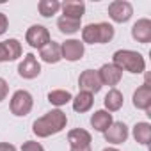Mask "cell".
<instances>
[{
    "instance_id": "6da1fadb",
    "label": "cell",
    "mask_w": 151,
    "mask_h": 151,
    "mask_svg": "<svg viewBox=\"0 0 151 151\" xmlns=\"http://www.w3.org/2000/svg\"><path fill=\"white\" fill-rule=\"evenodd\" d=\"M66 124H68V116L60 109H53L32 123V132L39 139H46L50 135L60 133L66 128Z\"/></svg>"
},
{
    "instance_id": "7a4b0ae2",
    "label": "cell",
    "mask_w": 151,
    "mask_h": 151,
    "mask_svg": "<svg viewBox=\"0 0 151 151\" xmlns=\"http://www.w3.org/2000/svg\"><path fill=\"white\" fill-rule=\"evenodd\" d=\"M112 64L117 66L121 71H128L133 75L146 71V60L135 50H117L112 55Z\"/></svg>"
},
{
    "instance_id": "3957f363",
    "label": "cell",
    "mask_w": 151,
    "mask_h": 151,
    "mask_svg": "<svg viewBox=\"0 0 151 151\" xmlns=\"http://www.w3.org/2000/svg\"><path fill=\"white\" fill-rule=\"evenodd\" d=\"M114 27L107 22L89 23L82 29V43L86 45H105L114 37Z\"/></svg>"
},
{
    "instance_id": "277c9868",
    "label": "cell",
    "mask_w": 151,
    "mask_h": 151,
    "mask_svg": "<svg viewBox=\"0 0 151 151\" xmlns=\"http://www.w3.org/2000/svg\"><path fill=\"white\" fill-rule=\"evenodd\" d=\"M32 107H34V98H32V94H30L29 91H25V89L16 91V93L13 94V98H11V103H9L11 112H13L14 116H18V117H23V116L30 114Z\"/></svg>"
},
{
    "instance_id": "5b68a950",
    "label": "cell",
    "mask_w": 151,
    "mask_h": 151,
    "mask_svg": "<svg viewBox=\"0 0 151 151\" xmlns=\"http://www.w3.org/2000/svg\"><path fill=\"white\" fill-rule=\"evenodd\" d=\"M109 16L116 23H126L133 16V6L126 0H114L109 4Z\"/></svg>"
},
{
    "instance_id": "8992f818",
    "label": "cell",
    "mask_w": 151,
    "mask_h": 151,
    "mask_svg": "<svg viewBox=\"0 0 151 151\" xmlns=\"http://www.w3.org/2000/svg\"><path fill=\"white\" fill-rule=\"evenodd\" d=\"M78 87L80 91H86V93H91V94H96L101 91L103 84L100 80V75L96 69H86L80 73L78 77Z\"/></svg>"
},
{
    "instance_id": "52a82bcc",
    "label": "cell",
    "mask_w": 151,
    "mask_h": 151,
    "mask_svg": "<svg viewBox=\"0 0 151 151\" xmlns=\"http://www.w3.org/2000/svg\"><path fill=\"white\" fill-rule=\"evenodd\" d=\"M25 41H27L32 48L41 50L43 46H46V45L52 41V37H50V32H48L46 27H43V25H32V27L27 30V34H25Z\"/></svg>"
},
{
    "instance_id": "ba28073f",
    "label": "cell",
    "mask_w": 151,
    "mask_h": 151,
    "mask_svg": "<svg viewBox=\"0 0 151 151\" xmlns=\"http://www.w3.org/2000/svg\"><path fill=\"white\" fill-rule=\"evenodd\" d=\"M60 53H62V59H66L69 62H77L84 57L86 45L80 39H66L60 45Z\"/></svg>"
},
{
    "instance_id": "9c48e42d",
    "label": "cell",
    "mask_w": 151,
    "mask_h": 151,
    "mask_svg": "<svg viewBox=\"0 0 151 151\" xmlns=\"http://www.w3.org/2000/svg\"><path fill=\"white\" fill-rule=\"evenodd\" d=\"M39 73H41V64H39L37 57L34 53H27L23 57V60L18 64V75L25 80H32V78L39 77Z\"/></svg>"
},
{
    "instance_id": "30bf717a",
    "label": "cell",
    "mask_w": 151,
    "mask_h": 151,
    "mask_svg": "<svg viewBox=\"0 0 151 151\" xmlns=\"http://www.w3.org/2000/svg\"><path fill=\"white\" fill-rule=\"evenodd\" d=\"M23 50H22V43L14 37L0 41V62H11L16 60L18 57H22Z\"/></svg>"
},
{
    "instance_id": "8fae6325",
    "label": "cell",
    "mask_w": 151,
    "mask_h": 151,
    "mask_svg": "<svg viewBox=\"0 0 151 151\" xmlns=\"http://www.w3.org/2000/svg\"><path fill=\"white\" fill-rule=\"evenodd\" d=\"M103 137L109 144H114V146L123 144L128 139V126L123 121H116L107 128V132H103Z\"/></svg>"
},
{
    "instance_id": "7c38bea8",
    "label": "cell",
    "mask_w": 151,
    "mask_h": 151,
    "mask_svg": "<svg viewBox=\"0 0 151 151\" xmlns=\"http://www.w3.org/2000/svg\"><path fill=\"white\" fill-rule=\"evenodd\" d=\"M98 75H100L101 84H103V86H110L112 89H114V86H117V84L121 82V78H123V71H121L117 66H114L112 62H110V64H103V66L98 69Z\"/></svg>"
},
{
    "instance_id": "4fadbf2b",
    "label": "cell",
    "mask_w": 151,
    "mask_h": 151,
    "mask_svg": "<svg viewBox=\"0 0 151 151\" xmlns=\"http://www.w3.org/2000/svg\"><path fill=\"white\" fill-rule=\"evenodd\" d=\"M132 103H133L135 109L149 112V109H151V86L147 82H144L142 86H139L135 89L133 98H132Z\"/></svg>"
},
{
    "instance_id": "5bb4252c",
    "label": "cell",
    "mask_w": 151,
    "mask_h": 151,
    "mask_svg": "<svg viewBox=\"0 0 151 151\" xmlns=\"http://www.w3.org/2000/svg\"><path fill=\"white\" fill-rule=\"evenodd\" d=\"M132 37L137 43L147 45L151 41V20H147V18L137 20L133 23V27H132Z\"/></svg>"
},
{
    "instance_id": "9a60e30c",
    "label": "cell",
    "mask_w": 151,
    "mask_h": 151,
    "mask_svg": "<svg viewBox=\"0 0 151 151\" xmlns=\"http://www.w3.org/2000/svg\"><path fill=\"white\" fill-rule=\"evenodd\" d=\"M68 142H69V147H87V146H91L93 137L84 128H75V130H69Z\"/></svg>"
},
{
    "instance_id": "2e32d148",
    "label": "cell",
    "mask_w": 151,
    "mask_h": 151,
    "mask_svg": "<svg viewBox=\"0 0 151 151\" xmlns=\"http://www.w3.org/2000/svg\"><path fill=\"white\" fill-rule=\"evenodd\" d=\"M39 57L43 62L46 64H57L60 59H62V53H60V45L55 43V41H50L46 46H43L39 50Z\"/></svg>"
},
{
    "instance_id": "e0dca14e",
    "label": "cell",
    "mask_w": 151,
    "mask_h": 151,
    "mask_svg": "<svg viewBox=\"0 0 151 151\" xmlns=\"http://www.w3.org/2000/svg\"><path fill=\"white\" fill-rule=\"evenodd\" d=\"M60 9H62V16L80 20V22H82V16L86 14V4L84 2H71V0H68V2L60 4Z\"/></svg>"
},
{
    "instance_id": "ac0fdd59",
    "label": "cell",
    "mask_w": 151,
    "mask_h": 151,
    "mask_svg": "<svg viewBox=\"0 0 151 151\" xmlns=\"http://www.w3.org/2000/svg\"><path fill=\"white\" fill-rule=\"evenodd\" d=\"M112 123H114L112 114L107 112V110H96V112L91 116V126H93L96 132H100V133L107 132V128H109Z\"/></svg>"
},
{
    "instance_id": "d6986e66",
    "label": "cell",
    "mask_w": 151,
    "mask_h": 151,
    "mask_svg": "<svg viewBox=\"0 0 151 151\" xmlns=\"http://www.w3.org/2000/svg\"><path fill=\"white\" fill-rule=\"evenodd\" d=\"M71 103H73V110H75V112L84 114V112L91 110V107H93V103H94V96H93L91 93L80 91L77 96L71 100Z\"/></svg>"
},
{
    "instance_id": "ffe728a7",
    "label": "cell",
    "mask_w": 151,
    "mask_h": 151,
    "mask_svg": "<svg viewBox=\"0 0 151 151\" xmlns=\"http://www.w3.org/2000/svg\"><path fill=\"white\" fill-rule=\"evenodd\" d=\"M124 103V98H123V93L117 91L116 87L110 89L107 94H105V100H103V105H105V110L107 112H117Z\"/></svg>"
},
{
    "instance_id": "44dd1931",
    "label": "cell",
    "mask_w": 151,
    "mask_h": 151,
    "mask_svg": "<svg viewBox=\"0 0 151 151\" xmlns=\"http://www.w3.org/2000/svg\"><path fill=\"white\" fill-rule=\"evenodd\" d=\"M132 135L135 139V142L142 144V146H147L149 140H151V124L146 123V121H140V123H135L133 130H132Z\"/></svg>"
},
{
    "instance_id": "7402d4cb",
    "label": "cell",
    "mask_w": 151,
    "mask_h": 151,
    "mask_svg": "<svg viewBox=\"0 0 151 151\" xmlns=\"http://www.w3.org/2000/svg\"><path fill=\"white\" fill-rule=\"evenodd\" d=\"M57 29L62 32V34H77L82 27H80V20H73V18H66V16H60L57 20Z\"/></svg>"
},
{
    "instance_id": "603a6c76",
    "label": "cell",
    "mask_w": 151,
    "mask_h": 151,
    "mask_svg": "<svg viewBox=\"0 0 151 151\" xmlns=\"http://www.w3.org/2000/svg\"><path fill=\"white\" fill-rule=\"evenodd\" d=\"M37 11L41 16L45 18H52L53 14H57L60 11V2L59 0H41L37 4Z\"/></svg>"
},
{
    "instance_id": "cb8c5ba5",
    "label": "cell",
    "mask_w": 151,
    "mask_h": 151,
    "mask_svg": "<svg viewBox=\"0 0 151 151\" xmlns=\"http://www.w3.org/2000/svg\"><path fill=\"white\" fill-rule=\"evenodd\" d=\"M71 100H73V94L69 91H64V89H55V91L48 93V101L55 107H62V105L69 103Z\"/></svg>"
},
{
    "instance_id": "d4e9b609",
    "label": "cell",
    "mask_w": 151,
    "mask_h": 151,
    "mask_svg": "<svg viewBox=\"0 0 151 151\" xmlns=\"http://www.w3.org/2000/svg\"><path fill=\"white\" fill-rule=\"evenodd\" d=\"M22 151H45L43 144L41 142H36V140H27L22 144Z\"/></svg>"
},
{
    "instance_id": "484cf974",
    "label": "cell",
    "mask_w": 151,
    "mask_h": 151,
    "mask_svg": "<svg viewBox=\"0 0 151 151\" xmlns=\"http://www.w3.org/2000/svg\"><path fill=\"white\" fill-rule=\"evenodd\" d=\"M7 94H9V84L4 78H0V101H4Z\"/></svg>"
},
{
    "instance_id": "4316f807",
    "label": "cell",
    "mask_w": 151,
    "mask_h": 151,
    "mask_svg": "<svg viewBox=\"0 0 151 151\" xmlns=\"http://www.w3.org/2000/svg\"><path fill=\"white\" fill-rule=\"evenodd\" d=\"M7 27H9V20H7L6 13H0V36H2V34H6Z\"/></svg>"
},
{
    "instance_id": "83f0119b",
    "label": "cell",
    "mask_w": 151,
    "mask_h": 151,
    "mask_svg": "<svg viewBox=\"0 0 151 151\" xmlns=\"http://www.w3.org/2000/svg\"><path fill=\"white\" fill-rule=\"evenodd\" d=\"M0 151H16V147L9 142H0Z\"/></svg>"
},
{
    "instance_id": "f1b7e54d",
    "label": "cell",
    "mask_w": 151,
    "mask_h": 151,
    "mask_svg": "<svg viewBox=\"0 0 151 151\" xmlns=\"http://www.w3.org/2000/svg\"><path fill=\"white\" fill-rule=\"evenodd\" d=\"M69 151H93V149L91 146H87V147H69Z\"/></svg>"
},
{
    "instance_id": "f546056e",
    "label": "cell",
    "mask_w": 151,
    "mask_h": 151,
    "mask_svg": "<svg viewBox=\"0 0 151 151\" xmlns=\"http://www.w3.org/2000/svg\"><path fill=\"white\" fill-rule=\"evenodd\" d=\"M103 151H119V149H116V147H105Z\"/></svg>"
}]
</instances>
